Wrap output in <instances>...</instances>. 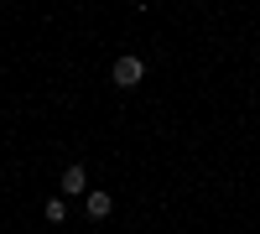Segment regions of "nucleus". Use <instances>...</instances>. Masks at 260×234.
I'll list each match as a JSON object with an SVG mask.
<instances>
[{"mask_svg": "<svg viewBox=\"0 0 260 234\" xmlns=\"http://www.w3.org/2000/svg\"><path fill=\"white\" fill-rule=\"evenodd\" d=\"M83 208H89V219H110L115 198H110V193H89V203H83Z\"/></svg>", "mask_w": 260, "mask_h": 234, "instance_id": "3", "label": "nucleus"}, {"mask_svg": "<svg viewBox=\"0 0 260 234\" xmlns=\"http://www.w3.org/2000/svg\"><path fill=\"white\" fill-rule=\"evenodd\" d=\"M83 187H89V177H83V166L73 161V166H68V172H62V193H68V198H78V193H83Z\"/></svg>", "mask_w": 260, "mask_h": 234, "instance_id": "2", "label": "nucleus"}, {"mask_svg": "<svg viewBox=\"0 0 260 234\" xmlns=\"http://www.w3.org/2000/svg\"><path fill=\"white\" fill-rule=\"evenodd\" d=\"M42 214H47V224H62V219H68V203H62V198H52L47 208H42Z\"/></svg>", "mask_w": 260, "mask_h": 234, "instance_id": "4", "label": "nucleus"}, {"mask_svg": "<svg viewBox=\"0 0 260 234\" xmlns=\"http://www.w3.org/2000/svg\"><path fill=\"white\" fill-rule=\"evenodd\" d=\"M110 78H115V89H136V83L146 78V62L141 57H120L115 68H110Z\"/></svg>", "mask_w": 260, "mask_h": 234, "instance_id": "1", "label": "nucleus"}]
</instances>
